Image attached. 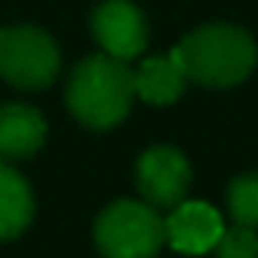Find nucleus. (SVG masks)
I'll use <instances>...</instances> for the list:
<instances>
[{"instance_id":"nucleus-11","label":"nucleus","mask_w":258,"mask_h":258,"mask_svg":"<svg viewBox=\"0 0 258 258\" xmlns=\"http://www.w3.org/2000/svg\"><path fill=\"white\" fill-rule=\"evenodd\" d=\"M228 213L234 225L258 228V173H240L228 185Z\"/></svg>"},{"instance_id":"nucleus-2","label":"nucleus","mask_w":258,"mask_h":258,"mask_svg":"<svg viewBox=\"0 0 258 258\" xmlns=\"http://www.w3.org/2000/svg\"><path fill=\"white\" fill-rule=\"evenodd\" d=\"M173 55L179 58L188 82L204 88H231L240 85L258 64L255 40L237 25H204L191 31Z\"/></svg>"},{"instance_id":"nucleus-10","label":"nucleus","mask_w":258,"mask_h":258,"mask_svg":"<svg viewBox=\"0 0 258 258\" xmlns=\"http://www.w3.org/2000/svg\"><path fill=\"white\" fill-rule=\"evenodd\" d=\"M31 219H34V191L28 179L10 161H0V243L25 234Z\"/></svg>"},{"instance_id":"nucleus-8","label":"nucleus","mask_w":258,"mask_h":258,"mask_svg":"<svg viewBox=\"0 0 258 258\" xmlns=\"http://www.w3.org/2000/svg\"><path fill=\"white\" fill-rule=\"evenodd\" d=\"M46 143V118L25 103H0V161H22Z\"/></svg>"},{"instance_id":"nucleus-6","label":"nucleus","mask_w":258,"mask_h":258,"mask_svg":"<svg viewBox=\"0 0 258 258\" xmlns=\"http://www.w3.org/2000/svg\"><path fill=\"white\" fill-rule=\"evenodd\" d=\"M91 37L97 40V46L106 55L131 61L146 49L149 25L134 4H127V0H106L91 16Z\"/></svg>"},{"instance_id":"nucleus-5","label":"nucleus","mask_w":258,"mask_h":258,"mask_svg":"<svg viewBox=\"0 0 258 258\" xmlns=\"http://www.w3.org/2000/svg\"><path fill=\"white\" fill-rule=\"evenodd\" d=\"M191 164L176 146H152L137 158V188L146 204L173 210L185 201Z\"/></svg>"},{"instance_id":"nucleus-3","label":"nucleus","mask_w":258,"mask_h":258,"mask_svg":"<svg viewBox=\"0 0 258 258\" xmlns=\"http://www.w3.org/2000/svg\"><path fill=\"white\" fill-rule=\"evenodd\" d=\"M164 243V219L146 201H112L94 219V246L103 258H155Z\"/></svg>"},{"instance_id":"nucleus-1","label":"nucleus","mask_w":258,"mask_h":258,"mask_svg":"<svg viewBox=\"0 0 258 258\" xmlns=\"http://www.w3.org/2000/svg\"><path fill=\"white\" fill-rule=\"evenodd\" d=\"M134 97V70L127 67V61L112 58L106 52L82 58L73 67L64 91L73 118L91 131H106L124 121Z\"/></svg>"},{"instance_id":"nucleus-12","label":"nucleus","mask_w":258,"mask_h":258,"mask_svg":"<svg viewBox=\"0 0 258 258\" xmlns=\"http://www.w3.org/2000/svg\"><path fill=\"white\" fill-rule=\"evenodd\" d=\"M216 255L219 258H258V234H255V228H246V225L225 228L219 243H216Z\"/></svg>"},{"instance_id":"nucleus-7","label":"nucleus","mask_w":258,"mask_h":258,"mask_svg":"<svg viewBox=\"0 0 258 258\" xmlns=\"http://www.w3.org/2000/svg\"><path fill=\"white\" fill-rule=\"evenodd\" d=\"M164 228H167V243L182 255H204V252L216 249V243L225 231L219 213L204 201L176 204L170 210V216L164 219Z\"/></svg>"},{"instance_id":"nucleus-9","label":"nucleus","mask_w":258,"mask_h":258,"mask_svg":"<svg viewBox=\"0 0 258 258\" xmlns=\"http://www.w3.org/2000/svg\"><path fill=\"white\" fill-rule=\"evenodd\" d=\"M185 85H188V76L173 52L158 55V58H146L134 70V91L140 100H146L152 106H167V103L179 100Z\"/></svg>"},{"instance_id":"nucleus-4","label":"nucleus","mask_w":258,"mask_h":258,"mask_svg":"<svg viewBox=\"0 0 258 258\" xmlns=\"http://www.w3.org/2000/svg\"><path fill=\"white\" fill-rule=\"evenodd\" d=\"M61 70L58 43L34 25H13L0 31V79L13 88L40 91L55 82Z\"/></svg>"}]
</instances>
